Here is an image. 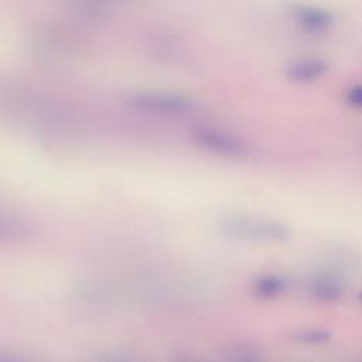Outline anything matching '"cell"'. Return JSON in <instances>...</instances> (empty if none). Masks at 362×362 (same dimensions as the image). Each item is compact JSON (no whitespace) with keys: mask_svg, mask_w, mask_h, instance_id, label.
<instances>
[{"mask_svg":"<svg viewBox=\"0 0 362 362\" xmlns=\"http://www.w3.org/2000/svg\"><path fill=\"white\" fill-rule=\"evenodd\" d=\"M286 290V280L277 274H263L253 281V291L257 297L270 300Z\"/></svg>","mask_w":362,"mask_h":362,"instance_id":"obj_7","label":"cell"},{"mask_svg":"<svg viewBox=\"0 0 362 362\" xmlns=\"http://www.w3.org/2000/svg\"><path fill=\"white\" fill-rule=\"evenodd\" d=\"M328 69L327 64L321 59H300L288 66V78L296 82H310L325 74Z\"/></svg>","mask_w":362,"mask_h":362,"instance_id":"obj_6","label":"cell"},{"mask_svg":"<svg viewBox=\"0 0 362 362\" xmlns=\"http://www.w3.org/2000/svg\"><path fill=\"white\" fill-rule=\"evenodd\" d=\"M310 294L320 301H335L344 291L342 280L334 273H318L308 283Z\"/></svg>","mask_w":362,"mask_h":362,"instance_id":"obj_4","label":"cell"},{"mask_svg":"<svg viewBox=\"0 0 362 362\" xmlns=\"http://www.w3.org/2000/svg\"><path fill=\"white\" fill-rule=\"evenodd\" d=\"M346 102L358 109H362V85L351 86L345 93Z\"/></svg>","mask_w":362,"mask_h":362,"instance_id":"obj_9","label":"cell"},{"mask_svg":"<svg viewBox=\"0 0 362 362\" xmlns=\"http://www.w3.org/2000/svg\"><path fill=\"white\" fill-rule=\"evenodd\" d=\"M219 228L223 235L245 242H283L290 233L287 226L280 222L246 215H228L221 221Z\"/></svg>","mask_w":362,"mask_h":362,"instance_id":"obj_1","label":"cell"},{"mask_svg":"<svg viewBox=\"0 0 362 362\" xmlns=\"http://www.w3.org/2000/svg\"><path fill=\"white\" fill-rule=\"evenodd\" d=\"M303 338H304L305 341L318 342V341L327 339V332H322V331H308V332H304Z\"/></svg>","mask_w":362,"mask_h":362,"instance_id":"obj_10","label":"cell"},{"mask_svg":"<svg viewBox=\"0 0 362 362\" xmlns=\"http://www.w3.org/2000/svg\"><path fill=\"white\" fill-rule=\"evenodd\" d=\"M194 139L204 148L225 157H242L246 154V146L235 136L214 130V129H199L194 133Z\"/></svg>","mask_w":362,"mask_h":362,"instance_id":"obj_3","label":"cell"},{"mask_svg":"<svg viewBox=\"0 0 362 362\" xmlns=\"http://www.w3.org/2000/svg\"><path fill=\"white\" fill-rule=\"evenodd\" d=\"M127 103L136 110L148 113H185L195 107L194 100L182 95L173 93H134L127 98Z\"/></svg>","mask_w":362,"mask_h":362,"instance_id":"obj_2","label":"cell"},{"mask_svg":"<svg viewBox=\"0 0 362 362\" xmlns=\"http://www.w3.org/2000/svg\"><path fill=\"white\" fill-rule=\"evenodd\" d=\"M294 17L298 23V25L311 34H320L328 30L331 25V17L329 14L318 7L311 6H300L294 8Z\"/></svg>","mask_w":362,"mask_h":362,"instance_id":"obj_5","label":"cell"},{"mask_svg":"<svg viewBox=\"0 0 362 362\" xmlns=\"http://www.w3.org/2000/svg\"><path fill=\"white\" fill-rule=\"evenodd\" d=\"M361 298H362V296H361Z\"/></svg>","mask_w":362,"mask_h":362,"instance_id":"obj_11","label":"cell"},{"mask_svg":"<svg viewBox=\"0 0 362 362\" xmlns=\"http://www.w3.org/2000/svg\"><path fill=\"white\" fill-rule=\"evenodd\" d=\"M116 1L119 0H81V4L88 13H100Z\"/></svg>","mask_w":362,"mask_h":362,"instance_id":"obj_8","label":"cell"}]
</instances>
